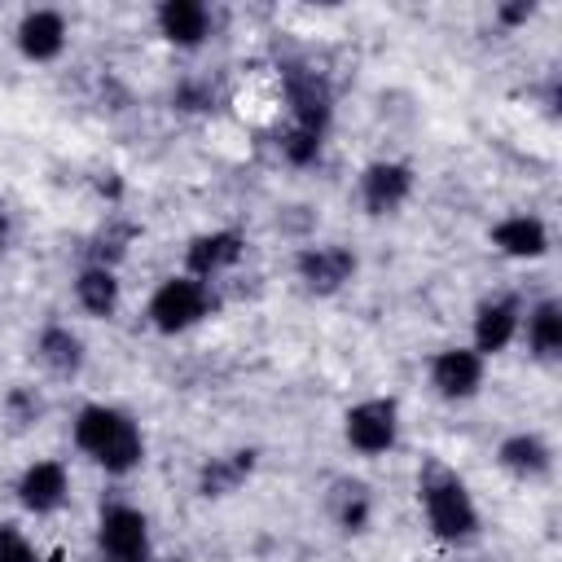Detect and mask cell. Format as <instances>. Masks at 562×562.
I'll return each mask as SVG.
<instances>
[{"mask_svg":"<svg viewBox=\"0 0 562 562\" xmlns=\"http://www.w3.org/2000/svg\"><path fill=\"white\" fill-rule=\"evenodd\" d=\"M0 562H40L31 536L13 522H0Z\"/></svg>","mask_w":562,"mask_h":562,"instance_id":"cell-23","label":"cell"},{"mask_svg":"<svg viewBox=\"0 0 562 562\" xmlns=\"http://www.w3.org/2000/svg\"><path fill=\"white\" fill-rule=\"evenodd\" d=\"M35 356L48 373L57 378H75L83 369V338L70 325H44L35 338Z\"/></svg>","mask_w":562,"mask_h":562,"instance_id":"cell-18","label":"cell"},{"mask_svg":"<svg viewBox=\"0 0 562 562\" xmlns=\"http://www.w3.org/2000/svg\"><path fill=\"white\" fill-rule=\"evenodd\" d=\"M531 13H536V4H531V0H514V4H501V9H496V18H501L505 26H522Z\"/></svg>","mask_w":562,"mask_h":562,"instance_id":"cell-26","label":"cell"},{"mask_svg":"<svg viewBox=\"0 0 562 562\" xmlns=\"http://www.w3.org/2000/svg\"><path fill=\"white\" fill-rule=\"evenodd\" d=\"M527 334V351L536 360H558L562 356V303L558 299H540L522 312V329Z\"/></svg>","mask_w":562,"mask_h":562,"instance_id":"cell-17","label":"cell"},{"mask_svg":"<svg viewBox=\"0 0 562 562\" xmlns=\"http://www.w3.org/2000/svg\"><path fill=\"white\" fill-rule=\"evenodd\" d=\"M522 329V303L514 294H496V299H483L474 307V321H470V347L487 360V356H501Z\"/></svg>","mask_w":562,"mask_h":562,"instance_id":"cell-7","label":"cell"},{"mask_svg":"<svg viewBox=\"0 0 562 562\" xmlns=\"http://www.w3.org/2000/svg\"><path fill=\"white\" fill-rule=\"evenodd\" d=\"M176 105H180V110H206V105H211V92H206L202 83H180V88H176Z\"/></svg>","mask_w":562,"mask_h":562,"instance_id":"cell-25","label":"cell"},{"mask_svg":"<svg viewBox=\"0 0 562 562\" xmlns=\"http://www.w3.org/2000/svg\"><path fill=\"white\" fill-rule=\"evenodd\" d=\"M334 518H338L342 531H364L369 518H373V501H369V492H364L360 483H342L338 496H334Z\"/></svg>","mask_w":562,"mask_h":562,"instance_id":"cell-21","label":"cell"},{"mask_svg":"<svg viewBox=\"0 0 562 562\" xmlns=\"http://www.w3.org/2000/svg\"><path fill=\"white\" fill-rule=\"evenodd\" d=\"M154 22H158V35L176 48H198L215 31V18L202 0H162L154 9Z\"/></svg>","mask_w":562,"mask_h":562,"instance_id":"cell-14","label":"cell"},{"mask_svg":"<svg viewBox=\"0 0 562 562\" xmlns=\"http://www.w3.org/2000/svg\"><path fill=\"white\" fill-rule=\"evenodd\" d=\"M413 193V167L395 158H378L360 171V206L369 215H391L408 202Z\"/></svg>","mask_w":562,"mask_h":562,"instance_id":"cell-9","label":"cell"},{"mask_svg":"<svg viewBox=\"0 0 562 562\" xmlns=\"http://www.w3.org/2000/svg\"><path fill=\"white\" fill-rule=\"evenodd\" d=\"M430 386L443 400H474L483 386V356L474 347H443L430 360Z\"/></svg>","mask_w":562,"mask_h":562,"instance_id":"cell-11","label":"cell"},{"mask_svg":"<svg viewBox=\"0 0 562 562\" xmlns=\"http://www.w3.org/2000/svg\"><path fill=\"white\" fill-rule=\"evenodd\" d=\"M40 408H44V404H40V395H35L31 386H13L9 400H4V413H9L18 426H31V422L40 417Z\"/></svg>","mask_w":562,"mask_h":562,"instance_id":"cell-24","label":"cell"},{"mask_svg":"<svg viewBox=\"0 0 562 562\" xmlns=\"http://www.w3.org/2000/svg\"><path fill=\"white\" fill-rule=\"evenodd\" d=\"M342 439L360 457L391 452L395 439H400V408H395V400H360V404H351L347 417H342Z\"/></svg>","mask_w":562,"mask_h":562,"instance_id":"cell-5","label":"cell"},{"mask_svg":"<svg viewBox=\"0 0 562 562\" xmlns=\"http://www.w3.org/2000/svg\"><path fill=\"white\" fill-rule=\"evenodd\" d=\"M4 237H9V224H4V215H0V250H4Z\"/></svg>","mask_w":562,"mask_h":562,"instance_id":"cell-27","label":"cell"},{"mask_svg":"<svg viewBox=\"0 0 562 562\" xmlns=\"http://www.w3.org/2000/svg\"><path fill=\"white\" fill-rule=\"evenodd\" d=\"M496 461H501V470H505V474H514V479L531 483V479H544V474L553 470V448H549L540 435L518 430V435H505V439H501Z\"/></svg>","mask_w":562,"mask_h":562,"instance_id":"cell-16","label":"cell"},{"mask_svg":"<svg viewBox=\"0 0 562 562\" xmlns=\"http://www.w3.org/2000/svg\"><path fill=\"white\" fill-rule=\"evenodd\" d=\"M66 13L61 9H26L18 18V31H13V44L26 61H57L61 48H66Z\"/></svg>","mask_w":562,"mask_h":562,"instance_id":"cell-12","label":"cell"},{"mask_svg":"<svg viewBox=\"0 0 562 562\" xmlns=\"http://www.w3.org/2000/svg\"><path fill=\"white\" fill-rule=\"evenodd\" d=\"M255 470V452L250 448H237V452H224V457H211L202 470H198V492L202 496H228L237 492Z\"/></svg>","mask_w":562,"mask_h":562,"instance_id":"cell-20","label":"cell"},{"mask_svg":"<svg viewBox=\"0 0 562 562\" xmlns=\"http://www.w3.org/2000/svg\"><path fill=\"white\" fill-rule=\"evenodd\" d=\"M75 448L92 457L105 474L123 479L145 461V435L140 426L114 408V404H83L75 413Z\"/></svg>","mask_w":562,"mask_h":562,"instance_id":"cell-1","label":"cell"},{"mask_svg":"<svg viewBox=\"0 0 562 562\" xmlns=\"http://www.w3.org/2000/svg\"><path fill=\"white\" fill-rule=\"evenodd\" d=\"M492 246L509 259H540L549 250V228L540 215L518 211V215H505L492 224Z\"/></svg>","mask_w":562,"mask_h":562,"instance_id":"cell-15","label":"cell"},{"mask_svg":"<svg viewBox=\"0 0 562 562\" xmlns=\"http://www.w3.org/2000/svg\"><path fill=\"white\" fill-rule=\"evenodd\" d=\"M281 83H285V101H290V123L303 127V132L325 136V127L334 119V92H329V83L316 70H307V66H285L281 70Z\"/></svg>","mask_w":562,"mask_h":562,"instance_id":"cell-6","label":"cell"},{"mask_svg":"<svg viewBox=\"0 0 562 562\" xmlns=\"http://www.w3.org/2000/svg\"><path fill=\"white\" fill-rule=\"evenodd\" d=\"M119 299H123V290H119L114 268L88 263V268L75 277V303H79L88 316H114V312H119Z\"/></svg>","mask_w":562,"mask_h":562,"instance_id":"cell-19","label":"cell"},{"mask_svg":"<svg viewBox=\"0 0 562 562\" xmlns=\"http://www.w3.org/2000/svg\"><path fill=\"white\" fill-rule=\"evenodd\" d=\"M18 505L26 509V514H35V518H44V514H57L61 505H66V496H70V470L61 465V461H53V457H44V461H31L22 474H18Z\"/></svg>","mask_w":562,"mask_h":562,"instance_id":"cell-8","label":"cell"},{"mask_svg":"<svg viewBox=\"0 0 562 562\" xmlns=\"http://www.w3.org/2000/svg\"><path fill=\"white\" fill-rule=\"evenodd\" d=\"M241 255H246V237H241L237 228H211V233H198V237L184 246V272L198 277V281H215V277L228 272Z\"/></svg>","mask_w":562,"mask_h":562,"instance_id":"cell-13","label":"cell"},{"mask_svg":"<svg viewBox=\"0 0 562 562\" xmlns=\"http://www.w3.org/2000/svg\"><path fill=\"white\" fill-rule=\"evenodd\" d=\"M215 307H220V299H215L211 281H198V277L180 272V277H167V281L154 285L145 316L158 334H184V329L202 325Z\"/></svg>","mask_w":562,"mask_h":562,"instance_id":"cell-3","label":"cell"},{"mask_svg":"<svg viewBox=\"0 0 562 562\" xmlns=\"http://www.w3.org/2000/svg\"><path fill=\"white\" fill-rule=\"evenodd\" d=\"M97 549L105 562H154L149 518L127 501L105 505L97 518Z\"/></svg>","mask_w":562,"mask_h":562,"instance_id":"cell-4","label":"cell"},{"mask_svg":"<svg viewBox=\"0 0 562 562\" xmlns=\"http://www.w3.org/2000/svg\"><path fill=\"white\" fill-rule=\"evenodd\" d=\"M321 140L325 136H316V132H303V127H285L281 132V154H285V162H294V167H312L316 158H321Z\"/></svg>","mask_w":562,"mask_h":562,"instance_id":"cell-22","label":"cell"},{"mask_svg":"<svg viewBox=\"0 0 562 562\" xmlns=\"http://www.w3.org/2000/svg\"><path fill=\"white\" fill-rule=\"evenodd\" d=\"M417 496H422L426 522H430V531L439 540L461 544V540H474L479 536V505H474L470 487L452 470L426 465V474L417 479Z\"/></svg>","mask_w":562,"mask_h":562,"instance_id":"cell-2","label":"cell"},{"mask_svg":"<svg viewBox=\"0 0 562 562\" xmlns=\"http://www.w3.org/2000/svg\"><path fill=\"white\" fill-rule=\"evenodd\" d=\"M294 272L312 294H334L356 277V255L347 246H338V241L303 246L299 259H294Z\"/></svg>","mask_w":562,"mask_h":562,"instance_id":"cell-10","label":"cell"}]
</instances>
